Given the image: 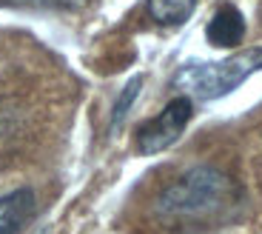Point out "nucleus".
Listing matches in <instances>:
<instances>
[{"label":"nucleus","instance_id":"nucleus-1","mask_svg":"<svg viewBox=\"0 0 262 234\" xmlns=\"http://www.w3.org/2000/svg\"><path fill=\"white\" fill-rule=\"evenodd\" d=\"M239 203V186L231 174L214 166H194L168 183L154 200V211L163 220L200 223L228 215Z\"/></svg>","mask_w":262,"mask_h":234},{"label":"nucleus","instance_id":"nucleus-2","mask_svg":"<svg viewBox=\"0 0 262 234\" xmlns=\"http://www.w3.org/2000/svg\"><path fill=\"white\" fill-rule=\"evenodd\" d=\"M262 69V49L251 46L214 63H185L174 74V89L191 100H220Z\"/></svg>","mask_w":262,"mask_h":234},{"label":"nucleus","instance_id":"nucleus-3","mask_svg":"<svg viewBox=\"0 0 262 234\" xmlns=\"http://www.w3.org/2000/svg\"><path fill=\"white\" fill-rule=\"evenodd\" d=\"M191 117H194V103H191V98L177 94L174 100L165 103V109L160 111L157 117L145 120L137 129V137H134L137 151L148 157V154H160V151L171 149V146L183 137L185 126L191 123Z\"/></svg>","mask_w":262,"mask_h":234},{"label":"nucleus","instance_id":"nucleus-4","mask_svg":"<svg viewBox=\"0 0 262 234\" xmlns=\"http://www.w3.org/2000/svg\"><path fill=\"white\" fill-rule=\"evenodd\" d=\"M205 37H208L211 46L216 49H234V46L243 43L245 37V17L243 12L231 3L216 9V14L208 20V26H205Z\"/></svg>","mask_w":262,"mask_h":234},{"label":"nucleus","instance_id":"nucleus-5","mask_svg":"<svg viewBox=\"0 0 262 234\" xmlns=\"http://www.w3.org/2000/svg\"><path fill=\"white\" fill-rule=\"evenodd\" d=\"M34 208L37 200L32 189H17L0 197V234H20L23 226L34 217Z\"/></svg>","mask_w":262,"mask_h":234},{"label":"nucleus","instance_id":"nucleus-6","mask_svg":"<svg viewBox=\"0 0 262 234\" xmlns=\"http://www.w3.org/2000/svg\"><path fill=\"white\" fill-rule=\"evenodd\" d=\"M145 12L160 26H183L196 12V0H145Z\"/></svg>","mask_w":262,"mask_h":234},{"label":"nucleus","instance_id":"nucleus-7","mask_svg":"<svg viewBox=\"0 0 262 234\" xmlns=\"http://www.w3.org/2000/svg\"><path fill=\"white\" fill-rule=\"evenodd\" d=\"M140 86H143V77H131L128 83H125L123 94L117 98V103H114V111H112V131H117L120 126H123V120L128 117L131 106H134V100L140 98Z\"/></svg>","mask_w":262,"mask_h":234},{"label":"nucleus","instance_id":"nucleus-8","mask_svg":"<svg viewBox=\"0 0 262 234\" xmlns=\"http://www.w3.org/2000/svg\"><path fill=\"white\" fill-rule=\"evenodd\" d=\"M83 3L85 0H52V6H60V9H77Z\"/></svg>","mask_w":262,"mask_h":234},{"label":"nucleus","instance_id":"nucleus-9","mask_svg":"<svg viewBox=\"0 0 262 234\" xmlns=\"http://www.w3.org/2000/svg\"><path fill=\"white\" fill-rule=\"evenodd\" d=\"M0 3H34V6H52V0H0Z\"/></svg>","mask_w":262,"mask_h":234}]
</instances>
